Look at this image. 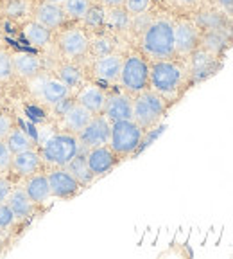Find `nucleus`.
I'll list each match as a JSON object with an SVG mask.
<instances>
[{
	"instance_id": "35",
	"label": "nucleus",
	"mask_w": 233,
	"mask_h": 259,
	"mask_svg": "<svg viewBox=\"0 0 233 259\" xmlns=\"http://www.w3.org/2000/svg\"><path fill=\"white\" fill-rule=\"evenodd\" d=\"M151 22H153V18L147 15V11L140 13V15H133L131 16V29H135V31H138V32H144L145 27H147Z\"/></svg>"
},
{
	"instance_id": "22",
	"label": "nucleus",
	"mask_w": 233,
	"mask_h": 259,
	"mask_svg": "<svg viewBox=\"0 0 233 259\" xmlns=\"http://www.w3.org/2000/svg\"><path fill=\"white\" fill-rule=\"evenodd\" d=\"M8 205L11 207L15 218L24 220L32 212V200L29 198V194L25 193V189H13L8 196Z\"/></svg>"
},
{
	"instance_id": "28",
	"label": "nucleus",
	"mask_w": 233,
	"mask_h": 259,
	"mask_svg": "<svg viewBox=\"0 0 233 259\" xmlns=\"http://www.w3.org/2000/svg\"><path fill=\"white\" fill-rule=\"evenodd\" d=\"M8 146L9 150L13 151V153H20V151H25V150H32V139L29 137V134L25 132V130H11L9 132L8 137Z\"/></svg>"
},
{
	"instance_id": "24",
	"label": "nucleus",
	"mask_w": 233,
	"mask_h": 259,
	"mask_svg": "<svg viewBox=\"0 0 233 259\" xmlns=\"http://www.w3.org/2000/svg\"><path fill=\"white\" fill-rule=\"evenodd\" d=\"M104 25L113 29V31H128V29H131V15L126 11L124 6H121V8H106Z\"/></svg>"
},
{
	"instance_id": "43",
	"label": "nucleus",
	"mask_w": 233,
	"mask_h": 259,
	"mask_svg": "<svg viewBox=\"0 0 233 259\" xmlns=\"http://www.w3.org/2000/svg\"><path fill=\"white\" fill-rule=\"evenodd\" d=\"M45 2H50V4H63V2H65V0H45Z\"/></svg>"
},
{
	"instance_id": "21",
	"label": "nucleus",
	"mask_w": 233,
	"mask_h": 259,
	"mask_svg": "<svg viewBox=\"0 0 233 259\" xmlns=\"http://www.w3.org/2000/svg\"><path fill=\"white\" fill-rule=\"evenodd\" d=\"M24 189L29 194V198L32 200V203H41L50 198V186H48V178L45 175H29V180Z\"/></svg>"
},
{
	"instance_id": "2",
	"label": "nucleus",
	"mask_w": 233,
	"mask_h": 259,
	"mask_svg": "<svg viewBox=\"0 0 233 259\" xmlns=\"http://www.w3.org/2000/svg\"><path fill=\"white\" fill-rule=\"evenodd\" d=\"M185 79V70L172 60H158L149 67V85L151 90L160 94L163 99L178 96Z\"/></svg>"
},
{
	"instance_id": "12",
	"label": "nucleus",
	"mask_w": 233,
	"mask_h": 259,
	"mask_svg": "<svg viewBox=\"0 0 233 259\" xmlns=\"http://www.w3.org/2000/svg\"><path fill=\"white\" fill-rule=\"evenodd\" d=\"M219 54H213L203 47H197L190 54V74L194 81H203L208 76H212L217 69Z\"/></svg>"
},
{
	"instance_id": "25",
	"label": "nucleus",
	"mask_w": 233,
	"mask_h": 259,
	"mask_svg": "<svg viewBox=\"0 0 233 259\" xmlns=\"http://www.w3.org/2000/svg\"><path fill=\"white\" fill-rule=\"evenodd\" d=\"M65 167H67V169H69L70 173H72L74 177H76V180L81 184V186H86V184L92 182L93 173L90 171L88 162H86V157H85V155L77 153L76 157H74L72 160H70Z\"/></svg>"
},
{
	"instance_id": "37",
	"label": "nucleus",
	"mask_w": 233,
	"mask_h": 259,
	"mask_svg": "<svg viewBox=\"0 0 233 259\" xmlns=\"http://www.w3.org/2000/svg\"><path fill=\"white\" fill-rule=\"evenodd\" d=\"M11 160H13V151L9 150L8 142L2 139L0 141V169H6V167L11 166Z\"/></svg>"
},
{
	"instance_id": "7",
	"label": "nucleus",
	"mask_w": 233,
	"mask_h": 259,
	"mask_svg": "<svg viewBox=\"0 0 233 259\" xmlns=\"http://www.w3.org/2000/svg\"><path fill=\"white\" fill-rule=\"evenodd\" d=\"M109 134H111V122L97 113L93 115L92 121L79 132V144L86 150H92L97 146H104L109 142Z\"/></svg>"
},
{
	"instance_id": "6",
	"label": "nucleus",
	"mask_w": 233,
	"mask_h": 259,
	"mask_svg": "<svg viewBox=\"0 0 233 259\" xmlns=\"http://www.w3.org/2000/svg\"><path fill=\"white\" fill-rule=\"evenodd\" d=\"M119 83L129 94H140L149 87V63L140 54H129L122 61Z\"/></svg>"
},
{
	"instance_id": "14",
	"label": "nucleus",
	"mask_w": 233,
	"mask_h": 259,
	"mask_svg": "<svg viewBox=\"0 0 233 259\" xmlns=\"http://www.w3.org/2000/svg\"><path fill=\"white\" fill-rule=\"evenodd\" d=\"M102 115H104L109 122L133 119V99L129 96H126V94H113V96H108L104 110H102Z\"/></svg>"
},
{
	"instance_id": "9",
	"label": "nucleus",
	"mask_w": 233,
	"mask_h": 259,
	"mask_svg": "<svg viewBox=\"0 0 233 259\" xmlns=\"http://www.w3.org/2000/svg\"><path fill=\"white\" fill-rule=\"evenodd\" d=\"M31 89L41 101L48 105H57L70 96V87L65 85L60 77H36V81L31 83Z\"/></svg>"
},
{
	"instance_id": "33",
	"label": "nucleus",
	"mask_w": 233,
	"mask_h": 259,
	"mask_svg": "<svg viewBox=\"0 0 233 259\" xmlns=\"http://www.w3.org/2000/svg\"><path fill=\"white\" fill-rule=\"evenodd\" d=\"M13 74V58L6 51H0V81L11 79Z\"/></svg>"
},
{
	"instance_id": "13",
	"label": "nucleus",
	"mask_w": 233,
	"mask_h": 259,
	"mask_svg": "<svg viewBox=\"0 0 233 259\" xmlns=\"http://www.w3.org/2000/svg\"><path fill=\"white\" fill-rule=\"evenodd\" d=\"M122 61H124V58L116 53L99 56L95 60V63H93V76H95V79L102 81V83H108V85L116 83L119 76H121Z\"/></svg>"
},
{
	"instance_id": "34",
	"label": "nucleus",
	"mask_w": 233,
	"mask_h": 259,
	"mask_svg": "<svg viewBox=\"0 0 233 259\" xmlns=\"http://www.w3.org/2000/svg\"><path fill=\"white\" fill-rule=\"evenodd\" d=\"M124 8L129 15H140L151 8V0H124Z\"/></svg>"
},
{
	"instance_id": "31",
	"label": "nucleus",
	"mask_w": 233,
	"mask_h": 259,
	"mask_svg": "<svg viewBox=\"0 0 233 259\" xmlns=\"http://www.w3.org/2000/svg\"><path fill=\"white\" fill-rule=\"evenodd\" d=\"M90 51L95 54L97 58L99 56H106V54L115 53V40L108 34H99L93 40H90Z\"/></svg>"
},
{
	"instance_id": "29",
	"label": "nucleus",
	"mask_w": 233,
	"mask_h": 259,
	"mask_svg": "<svg viewBox=\"0 0 233 259\" xmlns=\"http://www.w3.org/2000/svg\"><path fill=\"white\" fill-rule=\"evenodd\" d=\"M57 77L63 81L65 85H69L70 89H74V87H81L83 85V81H85L83 70L72 63L61 65L60 69H57Z\"/></svg>"
},
{
	"instance_id": "32",
	"label": "nucleus",
	"mask_w": 233,
	"mask_h": 259,
	"mask_svg": "<svg viewBox=\"0 0 233 259\" xmlns=\"http://www.w3.org/2000/svg\"><path fill=\"white\" fill-rule=\"evenodd\" d=\"M83 20H85V24L92 29L102 27V25H104V9L102 8H90Z\"/></svg>"
},
{
	"instance_id": "15",
	"label": "nucleus",
	"mask_w": 233,
	"mask_h": 259,
	"mask_svg": "<svg viewBox=\"0 0 233 259\" xmlns=\"http://www.w3.org/2000/svg\"><path fill=\"white\" fill-rule=\"evenodd\" d=\"M86 162H88L90 171L93 173V177H101V175L108 173L116 162V155L113 153V150L109 146H97L88 150V153L85 155Z\"/></svg>"
},
{
	"instance_id": "1",
	"label": "nucleus",
	"mask_w": 233,
	"mask_h": 259,
	"mask_svg": "<svg viewBox=\"0 0 233 259\" xmlns=\"http://www.w3.org/2000/svg\"><path fill=\"white\" fill-rule=\"evenodd\" d=\"M142 51L145 56L158 60H170L174 56V24L167 18H156L142 32Z\"/></svg>"
},
{
	"instance_id": "11",
	"label": "nucleus",
	"mask_w": 233,
	"mask_h": 259,
	"mask_svg": "<svg viewBox=\"0 0 233 259\" xmlns=\"http://www.w3.org/2000/svg\"><path fill=\"white\" fill-rule=\"evenodd\" d=\"M47 178L48 186H50V194L57 196V198H69V196L76 194L81 187L76 177L67 167H57V169L50 171V175Z\"/></svg>"
},
{
	"instance_id": "27",
	"label": "nucleus",
	"mask_w": 233,
	"mask_h": 259,
	"mask_svg": "<svg viewBox=\"0 0 233 259\" xmlns=\"http://www.w3.org/2000/svg\"><path fill=\"white\" fill-rule=\"evenodd\" d=\"M224 16H222L221 11H213V9H208V11H201L197 15L196 25L197 27L205 29V31H217V29H224Z\"/></svg>"
},
{
	"instance_id": "41",
	"label": "nucleus",
	"mask_w": 233,
	"mask_h": 259,
	"mask_svg": "<svg viewBox=\"0 0 233 259\" xmlns=\"http://www.w3.org/2000/svg\"><path fill=\"white\" fill-rule=\"evenodd\" d=\"M104 8H121L124 6V0H101Z\"/></svg>"
},
{
	"instance_id": "26",
	"label": "nucleus",
	"mask_w": 233,
	"mask_h": 259,
	"mask_svg": "<svg viewBox=\"0 0 233 259\" xmlns=\"http://www.w3.org/2000/svg\"><path fill=\"white\" fill-rule=\"evenodd\" d=\"M228 45V36H226L224 29H217V31H205V34L201 36L199 47L206 49L213 54H221L222 49Z\"/></svg>"
},
{
	"instance_id": "19",
	"label": "nucleus",
	"mask_w": 233,
	"mask_h": 259,
	"mask_svg": "<svg viewBox=\"0 0 233 259\" xmlns=\"http://www.w3.org/2000/svg\"><path fill=\"white\" fill-rule=\"evenodd\" d=\"M13 72L20 77H34L40 72V58L32 53L13 54Z\"/></svg>"
},
{
	"instance_id": "8",
	"label": "nucleus",
	"mask_w": 233,
	"mask_h": 259,
	"mask_svg": "<svg viewBox=\"0 0 233 259\" xmlns=\"http://www.w3.org/2000/svg\"><path fill=\"white\" fill-rule=\"evenodd\" d=\"M201 34L194 22L180 20L174 24V53L180 56H190L199 47Z\"/></svg>"
},
{
	"instance_id": "3",
	"label": "nucleus",
	"mask_w": 233,
	"mask_h": 259,
	"mask_svg": "<svg viewBox=\"0 0 233 259\" xmlns=\"http://www.w3.org/2000/svg\"><path fill=\"white\" fill-rule=\"evenodd\" d=\"M144 141V130L133 121H116L111 122V134H109V148L116 157H128L138 150V146Z\"/></svg>"
},
{
	"instance_id": "16",
	"label": "nucleus",
	"mask_w": 233,
	"mask_h": 259,
	"mask_svg": "<svg viewBox=\"0 0 233 259\" xmlns=\"http://www.w3.org/2000/svg\"><path fill=\"white\" fill-rule=\"evenodd\" d=\"M106 99H108L106 92L97 85H85L79 90V94H77V103L83 105L85 108H88L93 115L102 113L104 105H106Z\"/></svg>"
},
{
	"instance_id": "36",
	"label": "nucleus",
	"mask_w": 233,
	"mask_h": 259,
	"mask_svg": "<svg viewBox=\"0 0 233 259\" xmlns=\"http://www.w3.org/2000/svg\"><path fill=\"white\" fill-rule=\"evenodd\" d=\"M15 214H13L11 207L8 203H0V229H6V227H11L15 222Z\"/></svg>"
},
{
	"instance_id": "39",
	"label": "nucleus",
	"mask_w": 233,
	"mask_h": 259,
	"mask_svg": "<svg viewBox=\"0 0 233 259\" xmlns=\"http://www.w3.org/2000/svg\"><path fill=\"white\" fill-rule=\"evenodd\" d=\"M9 193H11V186H9V182L8 180H4V178H0V203L8 202Z\"/></svg>"
},
{
	"instance_id": "42",
	"label": "nucleus",
	"mask_w": 233,
	"mask_h": 259,
	"mask_svg": "<svg viewBox=\"0 0 233 259\" xmlns=\"http://www.w3.org/2000/svg\"><path fill=\"white\" fill-rule=\"evenodd\" d=\"M180 6H194L197 2V0H176Z\"/></svg>"
},
{
	"instance_id": "18",
	"label": "nucleus",
	"mask_w": 233,
	"mask_h": 259,
	"mask_svg": "<svg viewBox=\"0 0 233 259\" xmlns=\"http://www.w3.org/2000/svg\"><path fill=\"white\" fill-rule=\"evenodd\" d=\"M92 117H93V113L76 101V103H72V105L69 106V110L63 113V122L70 132L79 134L81 130L92 121Z\"/></svg>"
},
{
	"instance_id": "23",
	"label": "nucleus",
	"mask_w": 233,
	"mask_h": 259,
	"mask_svg": "<svg viewBox=\"0 0 233 259\" xmlns=\"http://www.w3.org/2000/svg\"><path fill=\"white\" fill-rule=\"evenodd\" d=\"M25 41L31 44L32 47H45L50 44V29H47L45 25H41L40 22H29L22 29Z\"/></svg>"
},
{
	"instance_id": "20",
	"label": "nucleus",
	"mask_w": 233,
	"mask_h": 259,
	"mask_svg": "<svg viewBox=\"0 0 233 259\" xmlns=\"http://www.w3.org/2000/svg\"><path fill=\"white\" fill-rule=\"evenodd\" d=\"M41 164V157L32 150H25L20 151V153H13V160L11 166L16 173L24 175V177H29V175L36 173L40 169Z\"/></svg>"
},
{
	"instance_id": "38",
	"label": "nucleus",
	"mask_w": 233,
	"mask_h": 259,
	"mask_svg": "<svg viewBox=\"0 0 233 259\" xmlns=\"http://www.w3.org/2000/svg\"><path fill=\"white\" fill-rule=\"evenodd\" d=\"M11 130V119L8 115H4V113H0V141L8 137Z\"/></svg>"
},
{
	"instance_id": "4",
	"label": "nucleus",
	"mask_w": 233,
	"mask_h": 259,
	"mask_svg": "<svg viewBox=\"0 0 233 259\" xmlns=\"http://www.w3.org/2000/svg\"><path fill=\"white\" fill-rule=\"evenodd\" d=\"M165 99L154 90H142L137 94V99L133 101V121L142 130H149L156 126V122L165 113Z\"/></svg>"
},
{
	"instance_id": "10",
	"label": "nucleus",
	"mask_w": 233,
	"mask_h": 259,
	"mask_svg": "<svg viewBox=\"0 0 233 259\" xmlns=\"http://www.w3.org/2000/svg\"><path fill=\"white\" fill-rule=\"evenodd\" d=\"M57 45L67 58H81L90 51V38L83 29L72 27L61 32Z\"/></svg>"
},
{
	"instance_id": "5",
	"label": "nucleus",
	"mask_w": 233,
	"mask_h": 259,
	"mask_svg": "<svg viewBox=\"0 0 233 259\" xmlns=\"http://www.w3.org/2000/svg\"><path fill=\"white\" fill-rule=\"evenodd\" d=\"M81 144L79 139L72 134H56L48 139L43 144V151H41V157L57 167H65L79 153Z\"/></svg>"
},
{
	"instance_id": "30",
	"label": "nucleus",
	"mask_w": 233,
	"mask_h": 259,
	"mask_svg": "<svg viewBox=\"0 0 233 259\" xmlns=\"http://www.w3.org/2000/svg\"><path fill=\"white\" fill-rule=\"evenodd\" d=\"M61 8L65 11V16H70V18H76V20H83L85 15L88 13V9L92 8V2L90 0H65Z\"/></svg>"
},
{
	"instance_id": "17",
	"label": "nucleus",
	"mask_w": 233,
	"mask_h": 259,
	"mask_svg": "<svg viewBox=\"0 0 233 259\" xmlns=\"http://www.w3.org/2000/svg\"><path fill=\"white\" fill-rule=\"evenodd\" d=\"M36 22H40L41 25H45L47 29H57L65 22V11L60 4H50V2H41L36 8Z\"/></svg>"
},
{
	"instance_id": "40",
	"label": "nucleus",
	"mask_w": 233,
	"mask_h": 259,
	"mask_svg": "<svg viewBox=\"0 0 233 259\" xmlns=\"http://www.w3.org/2000/svg\"><path fill=\"white\" fill-rule=\"evenodd\" d=\"M217 8L226 15H233V0H215Z\"/></svg>"
},
{
	"instance_id": "44",
	"label": "nucleus",
	"mask_w": 233,
	"mask_h": 259,
	"mask_svg": "<svg viewBox=\"0 0 233 259\" xmlns=\"http://www.w3.org/2000/svg\"><path fill=\"white\" fill-rule=\"evenodd\" d=\"M0 247H2V241H0Z\"/></svg>"
}]
</instances>
